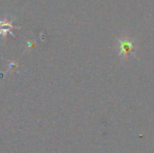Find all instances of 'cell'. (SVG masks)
I'll return each mask as SVG.
<instances>
[{
    "label": "cell",
    "instance_id": "cell-2",
    "mask_svg": "<svg viewBox=\"0 0 154 153\" xmlns=\"http://www.w3.org/2000/svg\"><path fill=\"white\" fill-rule=\"evenodd\" d=\"M119 45L121 48V55L127 56L129 55V53H131L133 49V43L129 39H121L119 40Z\"/></svg>",
    "mask_w": 154,
    "mask_h": 153
},
{
    "label": "cell",
    "instance_id": "cell-1",
    "mask_svg": "<svg viewBox=\"0 0 154 153\" xmlns=\"http://www.w3.org/2000/svg\"><path fill=\"white\" fill-rule=\"evenodd\" d=\"M15 21V18L10 19L8 17H5L3 19H0V37L6 39L8 35L15 37V34L13 33L14 29H20L19 26H14L13 22Z\"/></svg>",
    "mask_w": 154,
    "mask_h": 153
}]
</instances>
